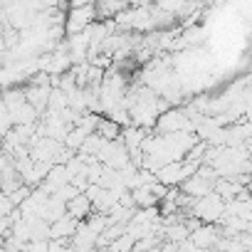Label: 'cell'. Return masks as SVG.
<instances>
[{
    "label": "cell",
    "instance_id": "6da1fadb",
    "mask_svg": "<svg viewBox=\"0 0 252 252\" xmlns=\"http://www.w3.org/2000/svg\"><path fill=\"white\" fill-rule=\"evenodd\" d=\"M193 215H198L203 222H218V220H222V215H225L222 195L210 190V193L195 198V203H193Z\"/></svg>",
    "mask_w": 252,
    "mask_h": 252
},
{
    "label": "cell",
    "instance_id": "7a4b0ae2",
    "mask_svg": "<svg viewBox=\"0 0 252 252\" xmlns=\"http://www.w3.org/2000/svg\"><path fill=\"white\" fill-rule=\"evenodd\" d=\"M154 129L158 134H176V131H190V129H195V124H190V119H188L186 111H181V109H166V111L158 114Z\"/></svg>",
    "mask_w": 252,
    "mask_h": 252
},
{
    "label": "cell",
    "instance_id": "3957f363",
    "mask_svg": "<svg viewBox=\"0 0 252 252\" xmlns=\"http://www.w3.org/2000/svg\"><path fill=\"white\" fill-rule=\"evenodd\" d=\"M94 20H99L94 3H92V5H79V8H69V10H67V18H64V32H67V35L82 32V30L89 28Z\"/></svg>",
    "mask_w": 252,
    "mask_h": 252
},
{
    "label": "cell",
    "instance_id": "277c9868",
    "mask_svg": "<svg viewBox=\"0 0 252 252\" xmlns=\"http://www.w3.org/2000/svg\"><path fill=\"white\" fill-rule=\"evenodd\" d=\"M50 94H52V87H50V82H30V87L25 89V96H28V101L37 109V111H42V106H47V101H50Z\"/></svg>",
    "mask_w": 252,
    "mask_h": 252
},
{
    "label": "cell",
    "instance_id": "5b68a950",
    "mask_svg": "<svg viewBox=\"0 0 252 252\" xmlns=\"http://www.w3.org/2000/svg\"><path fill=\"white\" fill-rule=\"evenodd\" d=\"M77 225H79V220H77L74 215L64 213L62 218H57L55 222H50V232H52V237L67 240V237H72V235L77 232Z\"/></svg>",
    "mask_w": 252,
    "mask_h": 252
},
{
    "label": "cell",
    "instance_id": "8992f818",
    "mask_svg": "<svg viewBox=\"0 0 252 252\" xmlns=\"http://www.w3.org/2000/svg\"><path fill=\"white\" fill-rule=\"evenodd\" d=\"M92 210H94V208H92V200L87 198V193H84V190L67 200V213H69V215H74L77 220L89 218V215H92Z\"/></svg>",
    "mask_w": 252,
    "mask_h": 252
},
{
    "label": "cell",
    "instance_id": "52a82bcc",
    "mask_svg": "<svg viewBox=\"0 0 252 252\" xmlns=\"http://www.w3.org/2000/svg\"><path fill=\"white\" fill-rule=\"evenodd\" d=\"M218 230H215V222H205L203 227H198V230H193L190 232V237H193V242H195V247H210V245H215L218 242Z\"/></svg>",
    "mask_w": 252,
    "mask_h": 252
},
{
    "label": "cell",
    "instance_id": "ba28073f",
    "mask_svg": "<svg viewBox=\"0 0 252 252\" xmlns=\"http://www.w3.org/2000/svg\"><path fill=\"white\" fill-rule=\"evenodd\" d=\"M92 3H96V0H67V5H69V8H79V5H92Z\"/></svg>",
    "mask_w": 252,
    "mask_h": 252
},
{
    "label": "cell",
    "instance_id": "9c48e42d",
    "mask_svg": "<svg viewBox=\"0 0 252 252\" xmlns=\"http://www.w3.org/2000/svg\"><path fill=\"white\" fill-rule=\"evenodd\" d=\"M245 149H247V156H250V161H252V136H247L245 139V144H242Z\"/></svg>",
    "mask_w": 252,
    "mask_h": 252
}]
</instances>
